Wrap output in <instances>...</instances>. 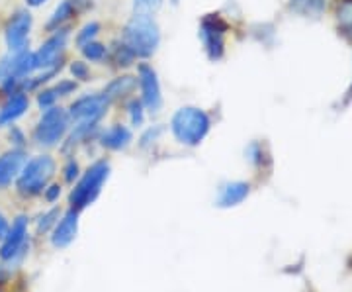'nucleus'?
I'll list each match as a JSON object with an SVG mask.
<instances>
[{
  "label": "nucleus",
  "instance_id": "nucleus-15",
  "mask_svg": "<svg viewBox=\"0 0 352 292\" xmlns=\"http://www.w3.org/2000/svg\"><path fill=\"white\" fill-rule=\"evenodd\" d=\"M28 108H30V98L25 92H22V90L10 92L6 102L0 108V127L14 124L20 116L25 114Z\"/></svg>",
  "mask_w": 352,
  "mask_h": 292
},
{
  "label": "nucleus",
  "instance_id": "nucleus-32",
  "mask_svg": "<svg viewBox=\"0 0 352 292\" xmlns=\"http://www.w3.org/2000/svg\"><path fill=\"white\" fill-rule=\"evenodd\" d=\"M43 192H45V200H47V202H55V200L61 196V187H59V185H51V187H47Z\"/></svg>",
  "mask_w": 352,
  "mask_h": 292
},
{
  "label": "nucleus",
  "instance_id": "nucleus-36",
  "mask_svg": "<svg viewBox=\"0 0 352 292\" xmlns=\"http://www.w3.org/2000/svg\"><path fill=\"white\" fill-rule=\"evenodd\" d=\"M170 2H173V4H178V0H170Z\"/></svg>",
  "mask_w": 352,
  "mask_h": 292
},
{
  "label": "nucleus",
  "instance_id": "nucleus-8",
  "mask_svg": "<svg viewBox=\"0 0 352 292\" xmlns=\"http://www.w3.org/2000/svg\"><path fill=\"white\" fill-rule=\"evenodd\" d=\"M67 41H69V30L61 28L51 36L36 53H34V67L36 71H45L59 67L63 61V53L67 50Z\"/></svg>",
  "mask_w": 352,
  "mask_h": 292
},
{
  "label": "nucleus",
  "instance_id": "nucleus-33",
  "mask_svg": "<svg viewBox=\"0 0 352 292\" xmlns=\"http://www.w3.org/2000/svg\"><path fill=\"white\" fill-rule=\"evenodd\" d=\"M10 140L14 141V145H18V147H22V145H24L25 138H24V134H22V132H20L18 127L12 126V129H10Z\"/></svg>",
  "mask_w": 352,
  "mask_h": 292
},
{
  "label": "nucleus",
  "instance_id": "nucleus-23",
  "mask_svg": "<svg viewBox=\"0 0 352 292\" xmlns=\"http://www.w3.org/2000/svg\"><path fill=\"white\" fill-rule=\"evenodd\" d=\"M112 59H113V63L118 65V67H129V65L135 61L133 53L127 50V48L124 45V43H122V41H118V43L113 45Z\"/></svg>",
  "mask_w": 352,
  "mask_h": 292
},
{
  "label": "nucleus",
  "instance_id": "nucleus-34",
  "mask_svg": "<svg viewBox=\"0 0 352 292\" xmlns=\"http://www.w3.org/2000/svg\"><path fill=\"white\" fill-rule=\"evenodd\" d=\"M8 229H10V224H8L6 216H4V214L0 212V240H4V238H6Z\"/></svg>",
  "mask_w": 352,
  "mask_h": 292
},
{
  "label": "nucleus",
  "instance_id": "nucleus-18",
  "mask_svg": "<svg viewBox=\"0 0 352 292\" xmlns=\"http://www.w3.org/2000/svg\"><path fill=\"white\" fill-rule=\"evenodd\" d=\"M135 89H138V76L122 75L116 76L113 81H110V83L106 85L104 94H106V98L110 102L124 101V98H127Z\"/></svg>",
  "mask_w": 352,
  "mask_h": 292
},
{
  "label": "nucleus",
  "instance_id": "nucleus-2",
  "mask_svg": "<svg viewBox=\"0 0 352 292\" xmlns=\"http://www.w3.org/2000/svg\"><path fill=\"white\" fill-rule=\"evenodd\" d=\"M212 127V120L201 108L196 106H184L178 108L170 120V132L175 140L182 145L196 147L206 140L208 132Z\"/></svg>",
  "mask_w": 352,
  "mask_h": 292
},
{
  "label": "nucleus",
  "instance_id": "nucleus-17",
  "mask_svg": "<svg viewBox=\"0 0 352 292\" xmlns=\"http://www.w3.org/2000/svg\"><path fill=\"white\" fill-rule=\"evenodd\" d=\"M102 147L112 149V152H120L126 149L127 145L131 143V129L122 124H113L112 127H108L106 132H102L100 136Z\"/></svg>",
  "mask_w": 352,
  "mask_h": 292
},
{
  "label": "nucleus",
  "instance_id": "nucleus-6",
  "mask_svg": "<svg viewBox=\"0 0 352 292\" xmlns=\"http://www.w3.org/2000/svg\"><path fill=\"white\" fill-rule=\"evenodd\" d=\"M112 102L106 98V94H87L76 98L69 108V120L75 122L76 126H96L102 118L106 116Z\"/></svg>",
  "mask_w": 352,
  "mask_h": 292
},
{
  "label": "nucleus",
  "instance_id": "nucleus-28",
  "mask_svg": "<svg viewBox=\"0 0 352 292\" xmlns=\"http://www.w3.org/2000/svg\"><path fill=\"white\" fill-rule=\"evenodd\" d=\"M161 4H163V0H135V10L138 12L151 14L157 8H161Z\"/></svg>",
  "mask_w": 352,
  "mask_h": 292
},
{
  "label": "nucleus",
  "instance_id": "nucleus-4",
  "mask_svg": "<svg viewBox=\"0 0 352 292\" xmlns=\"http://www.w3.org/2000/svg\"><path fill=\"white\" fill-rule=\"evenodd\" d=\"M108 175H110V163L104 159L88 167L87 173L80 177V180L75 185V189L71 191V196H69L71 208L78 212V210L87 208L88 204L94 202L96 196L100 194L104 182L108 180Z\"/></svg>",
  "mask_w": 352,
  "mask_h": 292
},
{
  "label": "nucleus",
  "instance_id": "nucleus-12",
  "mask_svg": "<svg viewBox=\"0 0 352 292\" xmlns=\"http://www.w3.org/2000/svg\"><path fill=\"white\" fill-rule=\"evenodd\" d=\"M92 8V0H63L57 8H55V12L51 14L50 22H47V30L50 32H57V30H61L69 20H73L76 18L78 14H85L87 10Z\"/></svg>",
  "mask_w": 352,
  "mask_h": 292
},
{
  "label": "nucleus",
  "instance_id": "nucleus-20",
  "mask_svg": "<svg viewBox=\"0 0 352 292\" xmlns=\"http://www.w3.org/2000/svg\"><path fill=\"white\" fill-rule=\"evenodd\" d=\"M289 10L307 18H319L327 10V0H289Z\"/></svg>",
  "mask_w": 352,
  "mask_h": 292
},
{
  "label": "nucleus",
  "instance_id": "nucleus-21",
  "mask_svg": "<svg viewBox=\"0 0 352 292\" xmlns=\"http://www.w3.org/2000/svg\"><path fill=\"white\" fill-rule=\"evenodd\" d=\"M337 22L342 36L352 39V0H342L337 8Z\"/></svg>",
  "mask_w": 352,
  "mask_h": 292
},
{
  "label": "nucleus",
  "instance_id": "nucleus-16",
  "mask_svg": "<svg viewBox=\"0 0 352 292\" xmlns=\"http://www.w3.org/2000/svg\"><path fill=\"white\" fill-rule=\"evenodd\" d=\"M251 192V185L243 182V180H233L221 187V191L217 194V206L219 208H231L241 204Z\"/></svg>",
  "mask_w": 352,
  "mask_h": 292
},
{
  "label": "nucleus",
  "instance_id": "nucleus-19",
  "mask_svg": "<svg viewBox=\"0 0 352 292\" xmlns=\"http://www.w3.org/2000/svg\"><path fill=\"white\" fill-rule=\"evenodd\" d=\"M75 90H76L75 81H61L59 85H55V87H51V89L41 90V92L38 94L39 108L47 110V108H51V106H55V102L59 101V98H63V96L71 94V92H75Z\"/></svg>",
  "mask_w": 352,
  "mask_h": 292
},
{
  "label": "nucleus",
  "instance_id": "nucleus-22",
  "mask_svg": "<svg viewBox=\"0 0 352 292\" xmlns=\"http://www.w3.org/2000/svg\"><path fill=\"white\" fill-rule=\"evenodd\" d=\"M80 51H82V55L87 57L88 61H94V63L104 61V59L108 57V48H106V45H102V43H98L96 39H94V41H90V43H87V45H82Z\"/></svg>",
  "mask_w": 352,
  "mask_h": 292
},
{
  "label": "nucleus",
  "instance_id": "nucleus-30",
  "mask_svg": "<svg viewBox=\"0 0 352 292\" xmlns=\"http://www.w3.org/2000/svg\"><path fill=\"white\" fill-rule=\"evenodd\" d=\"M161 134H163V127L161 126H155L151 127V129H147V132L143 134V138H141V145H143V147H147V145L157 140Z\"/></svg>",
  "mask_w": 352,
  "mask_h": 292
},
{
  "label": "nucleus",
  "instance_id": "nucleus-11",
  "mask_svg": "<svg viewBox=\"0 0 352 292\" xmlns=\"http://www.w3.org/2000/svg\"><path fill=\"white\" fill-rule=\"evenodd\" d=\"M25 236H28V218L18 216L12 222V226L8 229L6 238L2 240V247H0V257L4 261H12L14 257L25 247Z\"/></svg>",
  "mask_w": 352,
  "mask_h": 292
},
{
  "label": "nucleus",
  "instance_id": "nucleus-1",
  "mask_svg": "<svg viewBox=\"0 0 352 292\" xmlns=\"http://www.w3.org/2000/svg\"><path fill=\"white\" fill-rule=\"evenodd\" d=\"M120 41L133 53L135 59H147L161 43V30L151 14L135 12V16H131V20L124 28Z\"/></svg>",
  "mask_w": 352,
  "mask_h": 292
},
{
  "label": "nucleus",
  "instance_id": "nucleus-29",
  "mask_svg": "<svg viewBox=\"0 0 352 292\" xmlns=\"http://www.w3.org/2000/svg\"><path fill=\"white\" fill-rule=\"evenodd\" d=\"M71 73L75 79L78 81H88L90 79V69H88V65L85 61H75V63H71Z\"/></svg>",
  "mask_w": 352,
  "mask_h": 292
},
{
  "label": "nucleus",
  "instance_id": "nucleus-10",
  "mask_svg": "<svg viewBox=\"0 0 352 292\" xmlns=\"http://www.w3.org/2000/svg\"><path fill=\"white\" fill-rule=\"evenodd\" d=\"M30 30H32V14L25 10L14 14L4 28V38H6V45L10 48V51L25 50Z\"/></svg>",
  "mask_w": 352,
  "mask_h": 292
},
{
  "label": "nucleus",
  "instance_id": "nucleus-3",
  "mask_svg": "<svg viewBox=\"0 0 352 292\" xmlns=\"http://www.w3.org/2000/svg\"><path fill=\"white\" fill-rule=\"evenodd\" d=\"M55 175V161L51 155H38L25 161L22 173L16 178V189L22 196H38L47 189Z\"/></svg>",
  "mask_w": 352,
  "mask_h": 292
},
{
  "label": "nucleus",
  "instance_id": "nucleus-5",
  "mask_svg": "<svg viewBox=\"0 0 352 292\" xmlns=\"http://www.w3.org/2000/svg\"><path fill=\"white\" fill-rule=\"evenodd\" d=\"M69 114L65 112L63 108L51 106L47 108L43 116L39 118V122L36 124L34 129V140L41 147H53L59 141H63V138L69 132Z\"/></svg>",
  "mask_w": 352,
  "mask_h": 292
},
{
  "label": "nucleus",
  "instance_id": "nucleus-14",
  "mask_svg": "<svg viewBox=\"0 0 352 292\" xmlns=\"http://www.w3.org/2000/svg\"><path fill=\"white\" fill-rule=\"evenodd\" d=\"M25 153L22 149H12L0 157V189H6L18 178L25 165Z\"/></svg>",
  "mask_w": 352,
  "mask_h": 292
},
{
  "label": "nucleus",
  "instance_id": "nucleus-26",
  "mask_svg": "<svg viewBox=\"0 0 352 292\" xmlns=\"http://www.w3.org/2000/svg\"><path fill=\"white\" fill-rule=\"evenodd\" d=\"M59 222V210L53 208L50 212H45L43 216L38 220V233H47L51 228H55V224Z\"/></svg>",
  "mask_w": 352,
  "mask_h": 292
},
{
  "label": "nucleus",
  "instance_id": "nucleus-7",
  "mask_svg": "<svg viewBox=\"0 0 352 292\" xmlns=\"http://www.w3.org/2000/svg\"><path fill=\"white\" fill-rule=\"evenodd\" d=\"M229 24L219 14H208L200 22V39L212 61H219L226 55V34Z\"/></svg>",
  "mask_w": 352,
  "mask_h": 292
},
{
  "label": "nucleus",
  "instance_id": "nucleus-9",
  "mask_svg": "<svg viewBox=\"0 0 352 292\" xmlns=\"http://www.w3.org/2000/svg\"><path fill=\"white\" fill-rule=\"evenodd\" d=\"M138 85L141 89V104L149 112H159L163 106V94H161V83L151 65L141 63L138 69Z\"/></svg>",
  "mask_w": 352,
  "mask_h": 292
},
{
  "label": "nucleus",
  "instance_id": "nucleus-27",
  "mask_svg": "<svg viewBox=\"0 0 352 292\" xmlns=\"http://www.w3.org/2000/svg\"><path fill=\"white\" fill-rule=\"evenodd\" d=\"M247 155H249V159H251L252 163H254V165H258V167L263 165L264 159H266L264 147L261 145V143H256V141L249 145V149H247Z\"/></svg>",
  "mask_w": 352,
  "mask_h": 292
},
{
  "label": "nucleus",
  "instance_id": "nucleus-31",
  "mask_svg": "<svg viewBox=\"0 0 352 292\" xmlns=\"http://www.w3.org/2000/svg\"><path fill=\"white\" fill-rule=\"evenodd\" d=\"M76 177H78V165H76V161H69L65 167V180L73 182Z\"/></svg>",
  "mask_w": 352,
  "mask_h": 292
},
{
  "label": "nucleus",
  "instance_id": "nucleus-25",
  "mask_svg": "<svg viewBox=\"0 0 352 292\" xmlns=\"http://www.w3.org/2000/svg\"><path fill=\"white\" fill-rule=\"evenodd\" d=\"M145 108H143V104L138 98H133V101H129L127 104V114H129V120H131V126L139 127L143 124V120H145V112H143Z\"/></svg>",
  "mask_w": 352,
  "mask_h": 292
},
{
  "label": "nucleus",
  "instance_id": "nucleus-35",
  "mask_svg": "<svg viewBox=\"0 0 352 292\" xmlns=\"http://www.w3.org/2000/svg\"><path fill=\"white\" fill-rule=\"evenodd\" d=\"M25 2H28V6H34L36 8V6H41L45 0H25Z\"/></svg>",
  "mask_w": 352,
  "mask_h": 292
},
{
  "label": "nucleus",
  "instance_id": "nucleus-24",
  "mask_svg": "<svg viewBox=\"0 0 352 292\" xmlns=\"http://www.w3.org/2000/svg\"><path fill=\"white\" fill-rule=\"evenodd\" d=\"M98 32H100V24H98V22H88V24L82 25V30L78 32V36H76V45L82 48V45L90 43V41H94L96 36H98Z\"/></svg>",
  "mask_w": 352,
  "mask_h": 292
},
{
  "label": "nucleus",
  "instance_id": "nucleus-13",
  "mask_svg": "<svg viewBox=\"0 0 352 292\" xmlns=\"http://www.w3.org/2000/svg\"><path fill=\"white\" fill-rule=\"evenodd\" d=\"M76 233H78V212L76 210H69L53 228V236H51V243L55 247H67L75 242Z\"/></svg>",
  "mask_w": 352,
  "mask_h": 292
}]
</instances>
